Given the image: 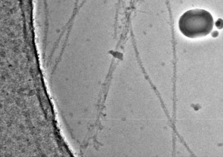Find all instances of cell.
Masks as SVG:
<instances>
[{"instance_id":"obj_1","label":"cell","mask_w":223,"mask_h":157,"mask_svg":"<svg viewBox=\"0 0 223 157\" xmlns=\"http://www.w3.org/2000/svg\"><path fill=\"white\" fill-rule=\"evenodd\" d=\"M213 17L209 12L197 9L185 12L180 18L178 26L184 36L194 38L209 34L213 29Z\"/></svg>"},{"instance_id":"obj_2","label":"cell","mask_w":223,"mask_h":157,"mask_svg":"<svg viewBox=\"0 0 223 157\" xmlns=\"http://www.w3.org/2000/svg\"><path fill=\"white\" fill-rule=\"evenodd\" d=\"M84 0H79L78 6H79Z\"/></svg>"}]
</instances>
